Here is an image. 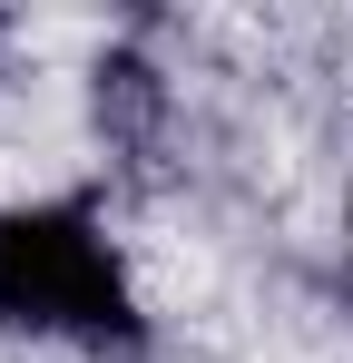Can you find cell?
Instances as JSON below:
<instances>
[{
	"instance_id": "cell-1",
	"label": "cell",
	"mask_w": 353,
	"mask_h": 363,
	"mask_svg": "<svg viewBox=\"0 0 353 363\" xmlns=\"http://www.w3.org/2000/svg\"><path fill=\"white\" fill-rule=\"evenodd\" d=\"M0 334L69 344V354H138L147 295L128 275V245L108 236V206L89 186L10 196L0 206Z\"/></svg>"
},
{
	"instance_id": "cell-2",
	"label": "cell",
	"mask_w": 353,
	"mask_h": 363,
	"mask_svg": "<svg viewBox=\"0 0 353 363\" xmlns=\"http://www.w3.org/2000/svg\"><path fill=\"white\" fill-rule=\"evenodd\" d=\"M344 255H353V186H344Z\"/></svg>"
}]
</instances>
